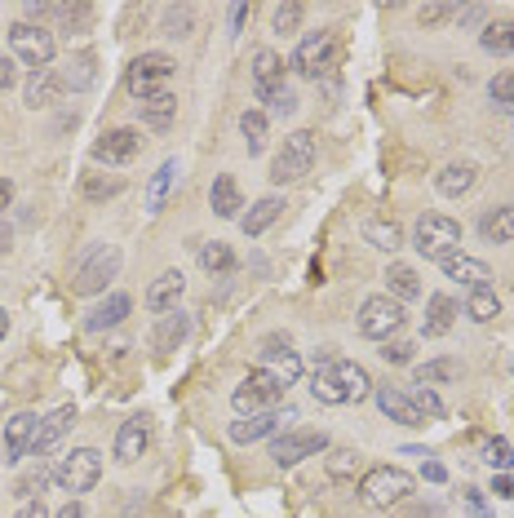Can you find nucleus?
<instances>
[{
  "mask_svg": "<svg viewBox=\"0 0 514 518\" xmlns=\"http://www.w3.org/2000/svg\"><path fill=\"white\" fill-rule=\"evenodd\" d=\"M138 151H142L138 129H111V133H102V138L94 142V160L98 164H129Z\"/></svg>",
  "mask_w": 514,
  "mask_h": 518,
  "instance_id": "12",
  "label": "nucleus"
},
{
  "mask_svg": "<svg viewBox=\"0 0 514 518\" xmlns=\"http://www.w3.org/2000/svg\"><path fill=\"white\" fill-rule=\"evenodd\" d=\"M36 430H40L36 412H18V417H9V426H5V461H23L27 452H32V443H36Z\"/></svg>",
  "mask_w": 514,
  "mask_h": 518,
  "instance_id": "18",
  "label": "nucleus"
},
{
  "mask_svg": "<svg viewBox=\"0 0 514 518\" xmlns=\"http://www.w3.org/2000/svg\"><path fill=\"white\" fill-rule=\"evenodd\" d=\"M333 377H337V386L346 390V399H368L373 395V377H368L359 364H351V359H342V355H333Z\"/></svg>",
  "mask_w": 514,
  "mask_h": 518,
  "instance_id": "26",
  "label": "nucleus"
},
{
  "mask_svg": "<svg viewBox=\"0 0 514 518\" xmlns=\"http://www.w3.org/2000/svg\"><path fill=\"white\" fill-rule=\"evenodd\" d=\"M262 368H266V372H271V377H275V381H280V386H284V390H289V386H293V381H297V377H302V359H297V355H293V350H284V355H271V359H262Z\"/></svg>",
  "mask_w": 514,
  "mask_h": 518,
  "instance_id": "39",
  "label": "nucleus"
},
{
  "mask_svg": "<svg viewBox=\"0 0 514 518\" xmlns=\"http://www.w3.org/2000/svg\"><path fill=\"white\" fill-rule=\"evenodd\" d=\"M359 496L373 510H390V505L413 496V474L399 470V465H373V470L359 474Z\"/></svg>",
  "mask_w": 514,
  "mask_h": 518,
  "instance_id": "2",
  "label": "nucleus"
},
{
  "mask_svg": "<svg viewBox=\"0 0 514 518\" xmlns=\"http://www.w3.org/2000/svg\"><path fill=\"white\" fill-rule=\"evenodd\" d=\"M173 71H178V62H173L169 54H138L125 71V89L133 93V98H151V93L169 89Z\"/></svg>",
  "mask_w": 514,
  "mask_h": 518,
  "instance_id": "7",
  "label": "nucleus"
},
{
  "mask_svg": "<svg viewBox=\"0 0 514 518\" xmlns=\"http://www.w3.org/2000/svg\"><path fill=\"white\" fill-rule=\"evenodd\" d=\"M129 310H133V297H129V293H111L102 306L89 310L85 328H89V333H107V328L125 324V319H129Z\"/></svg>",
  "mask_w": 514,
  "mask_h": 518,
  "instance_id": "22",
  "label": "nucleus"
},
{
  "mask_svg": "<svg viewBox=\"0 0 514 518\" xmlns=\"http://www.w3.org/2000/svg\"><path fill=\"white\" fill-rule=\"evenodd\" d=\"M200 266H204L209 275H226V271H235V253H231V244H222V240L204 244V248H200Z\"/></svg>",
  "mask_w": 514,
  "mask_h": 518,
  "instance_id": "40",
  "label": "nucleus"
},
{
  "mask_svg": "<svg viewBox=\"0 0 514 518\" xmlns=\"http://www.w3.org/2000/svg\"><path fill=\"white\" fill-rule=\"evenodd\" d=\"M452 324H457V302H452L448 293H435L426 302V324H421V333H426V337H444Z\"/></svg>",
  "mask_w": 514,
  "mask_h": 518,
  "instance_id": "29",
  "label": "nucleus"
},
{
  "mask_svg": "<svg viewBox=\"0 0 514 518\" xmlns=\"http://www.w3.org/2000/svg\"><path fill=\"white\" fill-rule=\"evenodd\" d=\"M98 80V58L94 54H71V62H67V71H63V85H71V89H89Z\"/></svg>",
  "mask_w": 514,
  "mask_h": 518,
  "instance_id": "36",
  "label": "nucleus"
},
{
  "mask_svg": "<svg viewBox=\"0 0 514 518\" xmlns=\"http://www.w3.org/2000/svg\"><path fill=\"white\" fill-rule=\"evenodd\" d=\"M244 23H249V5H235V9H231V31H235V36H240Z\"/></svg>",
  "mask_w": 514,
  "mask_h": 518,
  "instance_id": "57",
  "label": "nucleus"
},
{
  "mask_svg": "<svg viewBox=\"0 0 514 518\" xmlns=\"http://www.w3.org/2000/svg\"><path fill=\"white\" fill-rule=\"evenodd\" d=\"M284 417H297V412H284ZM280 412H257V417H240V421H231V430H226V434H231V443H240V448H244V443H257V439H266V434H275V430H280Z\"/></svg>",
  "mask_w": 514,
  "mask_h": 518,
  "instance_id": "20",
  "label": "nucleus"
},
{
  "mask_svg": "<svg viewBox=\"0 0 514 518\" xmlns=\"http://www.w3.org/2000/svg\"><path fill=\"white\" fill-rule=\"evenodd\" d=\"M448 18H457V9H452V5H426V9H417V23L421 27H439V23H448Z\"/></svg>",
  "mask_w": 514,
  "mask_h": 518,
  "instance_id": "51",
  "label": "nucleus"
},
{
  "mask_svg": "<svg viewBox=\"0 0 514 518\" xmlns=\"http://www.w3.org/2000/svg\"><path fill=\"white\" fill-rule=\"evenodd\" d=\"M488 93H492V102H497L501 111H514V71H501V76H492Z\"/></svg>",
  "mask_w": 514,
  "mask_h": 518,
  "instance_id": "47",
  "label": "nucleus"
},
{
  "mask_svg": "<svg viewBox=\"0 0 514 518\" xmlns=\"http://www.w3.org/2000/svg\"><path fill=\"white\" fill-rule=\"evenodd\" d=\"M173 182H178V160H164L160 169L151 173V182H147V213H164Z\"/></svg>",
  "mask_w": 514,
  "mask_h": 518,
  "instance_id": "30",
  "label": "nucleus"
},
{
  "mask_svg": "<svg viewBox=\"0 0 514 518\" xmlns=\"http://www.w3.org/2000/svg\"><path fill=\"white\" fill-rule=\"evenodd\" d=\"M404 306L395 302V297H368L364 306H359V333L368 341H390L404 328Z\"/></svg>",
  "mask_w": 514,
  "mask_h": 518,
  "instance_id": "9",
  "label": "nucleus"
},
{
  "mask_svg": "<svg viewBox=\"0 0 514 518\" xmlns=\"http://www.w3.org/2000/svg\"><path fill=\"white\" fill-rule=\"evenodd\" d=\"M138 107H142V124L160 133V129H169V124L178 120V93H173V89L151 93V98H142Z\"/></svg>",
  "mask_w": 514,
  "mask_h": 518,
  "instance_id": "25",
  "label": "nucleus"
},
{
  "mask_svg": "<svg viewBox=\"0 0 514 518\" xmlns=\"http://www.w3.org/2000/svg\"><path fill=\"white\" fill-rule=\"evenodd\" d=\"M191 5H173V9H164V36H191Z\"/></svg>",
  "mask_w": 514,
  "mask_h": 518,
  "instance_id": "49",
  "label": "nucleus"
},
{
  "mask_svg": "<svg viewBox=\"0 0 514 518\" xmlns=\"http://www.w3.org/2000/svg\"><path fill=\"white\" fill-rule=\"evenodd\" d=\"M448 381H461V364L457 359H430V364L417 368V386H448Z\"/></svg>",
  "mask_w": 514,
  "mask_h": 518,
  "instance_id": "35",
  "label": "nucleus"
},
{
  "mask_svg": "<svg viewBox=\"0 0 514 518\" xmlns=\"http://www.w3.org/2000/svg\"><path fill=\"white\" fill-rule=\"evenodd\" d=\"M54 518H89V514H85V505H80V501H67V505H63V510H58Z\"/></svg>",
  "mask_w": 514,
  "mask_h": 518,
  "instance_id": "58",
  "label": "nucleus"
},
{
  "mask_svg": "<svg viewBox=\"0 0 514 518\" xmlns=\"http://www.w3.org/2000/svg\"><path fill=\"white\" fill-rule=\"evenodd\" d=\"M80 191H85V200H116V195L125 191V182H120V178H102V173H85Z\"/></svg>",
  "mask_w": 514,
  "mask_h": 518,
  "instance_id": "43",
  "label": "nucleus"
},
{
  "mask_svg": "<svg viewBox=\"0 0 514 518\" xmlns=\"http://www.w3.org/2000/svg\"><path fill=\"white\" fill-rule=\"evenodd\" d=\"M147 448H151V421L147 417H129L125 426L116 430V461H142L147 457Z\"/></svg>",
  "mask_w": 514,
  "mask_h": 518,
  "instance_id": "15",
  "label": "nucleus"
},
{
  "mask_svg": "<svg viewBox=\"0 0 514 518\" xmlns=\"http://www.w3.org/2000/svg\"><path fill=\"white\" fill-rule=\"evenodd\" d=\"M311 395L320 399V403H328V408H342V403H351V399H346V390L337 386V377H333V355H320V359H315Z\"/></svg>",
  "mask_w": 514,
  "mask_h": 518,
  "instance_id": "24",
  "label": "nucleus"
},
{
  "mask_svg": "<svg viewBox=\"0 0 514 518\" xmlns=\"http://www.w3.org/2000/svg\"><path fill=\"white\" fill-rule=\"evenodd\" d=\"M14 80H18L14 58H0V93H5V89H14Z\"/></svg>",
  "mask_w": 514,
  "mask_h": 518,
  "instance_id": "52",
  "label": "nucleus"
},
{
  "mask_svg": "<svg viewBox=\"0 0 514 518\" xmlns=\"http://www.w3.org/2000/svg\"><path fill=\"white\" fill-rule=\"evenodd\" d=\"M364 240L373 248H382V253H399V248H404V231H399L395 222H382V217H377V222L364 226Z\"/></svg>",
  "mask_w": 514,
  "mask_h": 518,
  "instance_id": "37",
  "label": "nucleus"
},
{
  "mask_svg": "<svg viewBox=\"0 0 514 518\" xmlns=\"http://www.w3.org/2000/svg\"><path fill=\"white\" fill-rule=\"evenodd\" d=\"M262 102L271 107V116H297V93H293L289 85H280V89L262 93Z\"/></svg>",
  "mask_w": 514,
  "mask_h": 518,
  "instance_id": "46",
  "label": "nucleus"
},
{
  "mask_svg": "<svg viewBox=\"0 0 514 518\" xmlns=\"http://www.w3.org/2000/svg\"><path fill=\"white\" fill-rule=\"evenodd\" d=\"M209 204H213V213H218V217H240V209H244V200H240V182H235L231 173L213 178Z\"/></svg>",
  "mask_w": 514,
  "mask_h": 518,
  "instance_id": "31",
  "label": "nucleus"
},
{
  "mask_svg": "<svg viewBox=\"0 0 514 518\" xmlns=\"http://www.w3.org/2000/svg\"><path fill=\"white\" fill-rule=\"evenodd\" d=\"M479 448H483V461L492 465V470H514V448L506 439H479Z\"/></svg>",
  "mask_w": 514,
  "mask_h": 518,
  "instance_id": "45",
  "label": "nucleus"
},
{
  "mask_svg": "<svg viewBox=\"0 0 514 518\" xmlns=\"http://www.w3.org/2000/svg\"><path fill=\"white\" fill-rule=\"evenodd\" d=\"M333 58H337V40H333V31H311V36L297 45V54H293V71L297 76H306V80H320L328 67H333Z\"/></svg>",
  "mask_w": 514,
  "mask_h": 518,
  "instance_id": "11",
  "label": "nucleus"
},
{
  "mask_svg": "<svg viewBox=\"0 0 514 518\" xmlns=\"http://www.w3.org/2000/svg\"><path fill=\"white\" fill-rule=\"evenodd\" d=\"M355 474H359V452H351V448H333V452H328V479L346 483V479H355Z\"/></svg>",
  "mask_w": 514,
  "mask_h": 518,
  "instance_id": "44",
  "label": "nucleus"
},
{
  "mask_svg": "<svg viewBox=\"0 0 514 518\" xmlns=\"http://www.w3.org/2000/svg\"><path fill=\"white\" fill-rule=\"evenodd\" d=\"M444 275L452 279V284H461V288H492L488 279H492V271H488V262H479V257H466V253H452V257H444Z\"/></svg>",
  "mask_w": 514,
  "mask_h": 518,
  "instance_id": "16",
  "label": "nucleus"
},
{
  "mask_svg": "<svg viewBox=\"0 0 514 518\" xmlns=\"http://www.w3.org/2000/svg\"><path fill=\"white\" fill-rule=\"evenodd\" d=\"M253 85H257V98L284 85V58L275 49H257L253 54Z\"/></svg>",
  "mask_w": 514,
  "mask_h": 518,
  "instance_id": "27",
  "label": "nucleus"
},
{
  "mask_svg": "<svg viewBox=\"0 0 514 518\" xmlns=\"http://www.w3.org/2000/svg\"><path fill=\"white\" fill-rule=\"evenodd\" d=\"M421 479H426V483H444V479H448V470H444L439 461H426V465H421Z\"/></svg>",
  "mask_w": 514,
  "mask_h": 518,
  "instance_id": "53",
  "label": "nucleus"
},
{
  "mask_svg": "<svg viewBox=\"0 0 514 518\" xmlns=\"http://www.w3.org/2000/svg\"><path fill=\"white\" fill-rule=\"evenodd\" d=\"M187 337H191V315H182V310H169V315H160L156 333H151V346H156L160 355H169V350H178Z\"/></svg>",
  "mask_w": 514,
  "mask_h": 518,
  "instance_id": "23",
  "label": "nucleus"
},
{
  "mask_svg": "<svg viewBox=\"0 0 514 518\" xmlns=\"http://www.w3.org/2000/svg\"><path fill=\"white\" fill-rule=\"evenodd\" d=\"M479 235L488 244H510L514 240V209H488L479 217Z\"/></svg>",
  "mask_w": 514,
  "mask_h": 518,
  "instance_id": "34",
  "label": "nucleus"
},
{
  "mask_svg": "<svg viewBox=\"0 0 514 518\" xmlns=\"http://www.w3.org/2000/svg\"><path fill=\"white\" fill-rule=\"evenodd\" d=\"M408 399L417 403V412H421V417H426V421L444 417V399H439V395H435V390H430V386H417V390H413V395H408Z\"/></svg>",
  "mask_w": 514,
  "mask_h": 518,
  "instance_id": "48",
  "label": "nucleus"
},
{
  "mask_svg": "<svg viewBox=\"0 0 514 518\" xmlns=\"http://www.w3.org/2000/svg\"><path fill=\"white\" fill-rule=\"evenodd\" d=\"M182 293H187V275H182V271H164V275L151 279V288H147V310H151V315H169V310H178Z\"/></svg>",
  "mask_w": 514,
  "mask_h": 518,
  "instance_id": "14",
  "label": "nucleus"
},
{
  "mask_svg": "<svg viewBox=\"0 0 514 518\" xmlns=\"http://www.w3.org/2000/svg\"><path fill=\"white\" fill-rule=\"evenodd\" d=\"M386 284H390V293H386V297H395L399 306H404V302H413V297H421V279H417L413 266H404V262H390Z\"/></svg>",
  "mask_w": 514,
  "mask_h": 518,
  "instance_id": "32",
  "label": "nucleus"
},
{
  "mask_svg": "<svg viewBox=\"0 0 514 518\" xmlns=\"http://www.w3.org/2000/svg\"><path fill=\"white\" fill-rule=\"evenodd\" d=\"M315 169V133H306V129H297L284 138V147L275 151V160H271V182H302L306 173Z\"/></svg>",
  "mask_w": 514,
  "mask_h": 518,
  "instance_id": "5",
  "label": "nucleus"
},
{
  "mask_svg": "<svg viewBox=\"0 0 514 518\" xmlns=\"http://www.w3.org/2000/svg\"><path fill=\"white\" fill-rule=\"evenodd\" d=\"M466 505H470V518H488V510H483V496L475 488L466 492Z\"/></svg>",
  "mask_w": 514,
  "mask_h": 518,
  "instance_id": "56",
  "label": "nucleus"
},
{
  "mask_svg": "<svg viewBox=\"0 0 514 518\" xmlns=\"http://www.w3.org/2000/svg\"><path fill=\"white\" fill-rule=\"evenodd\" d=\"M9 200H14V186H9V182H0V213L9 209Z\"/></svg>",
  "mask_w": 514,
  "mask_h": 518,
  "instance_id": "59",
  "label": "nucleus"
},
{
  "mask_svg": "<svg viewBox=\"0 0 514 518\" xmlns=\"http://www.w3.org/2000/svg\"><path fill=\"white\" fill-rule=\"evenodd\" d=\"M466 315L475 319V324H492V319L501 315V302H497V293H492V288H475V293L466 297Z\"/></svg>",
  "mask_w": 514,
  "mask_h": 518,
  "instance_id": "38",
  "label": "nucleus"
},
{
  "mask_svg": "<svg viewBox=\"0 0 514 518\" xmlns=\"http://www.w3.org/2000/svg\"><path fill=\"white\" fill-rule=\"evenodd\" d=\"M5 244H9V226L0 222V248H5Z\"/></svg>",
  "mask_w": 514,
  "mask_h": 518,
  "instance_id": "61",
  "label": "nucleus"
},
{
  "mask_svg": "<svg viewBox=\"0 0 514 518\" xmlns=\"http://www.w3.org/2000/svg\"><path fill=\"white\" fill-rule=\"evenodd\" d=\"M373 399H377V408L386 412L395 426H408V430H417V426H426V417L417 412V403L408 399V390H395V386H377L373 390Z\"/></svg>",
  "mask_w": 514,
  "mask_h": 518,
  "instance_id": "13",
  "label": "nucleus"
},
{
  "mask_svg": "<svg viewBox=\"0 0 514 518\" xmlns=\"http://www.w3.org/2000/svg\"><path fill=\"white\" fill-rule=\"evenodd\" d=\"M9 333V315H5V310H0V337H5Z\"/></svg>",
  "mask_w": 514,
  "mask_h": 518,
  "instance_id": "60",
  "label": "nucleus"
},
{
  "mask_svg": "<svg viewBox=\"0 0 514 518\" xmlns=\"http://www.w3.org/2000/svg\"><path fill=\"white\" fill-rule=\"evenodd\" d=\"M475 182H479V169H475L470 160L444 164V169H439V178H435L439 195H448V200H461V195H470V191H475Z\"/></svg>",
  "mask_w": 514,
  "mask_h": 518,
  "instance_id": "21",
  "label": "nucleus"
},
{
  "mask_svg": "<svg viewBox=\"0 0 514 518\" xmlns=\"http://www.w3.org/2000/svg\"><path fill=\"white\" fill-rule=\"evenodd\" d=\"M492 492H497L501 501H510V496H514V479H510V474H497V479H492Z\"/></svg>",
  "mask_w": 514,
  "mask_h": 518,
  "instance_id": "54",
  "label": "nucleus"
},
{
  "mask_svg": "<svg viewBox=\"0 0 514 518\" xmlns=\"http://www.w3.org/2000/svg\"><path fill=\"white\" fill-rule=\"evenodd\" d=\"M413 248L426 262H444V257L461 253V226L448 213H421L413 226Z\"/></svg>",
  "mask_w": 514,
  "mask_h": 518,
  "instance_id": "3",
  "label": "nucleus"
},
{
  "mask_svg": "<svg viewBox=\"0 0 514 518\" xmlns=\"http://www.w3.org/2000/svg\"><path fill=\"white\" fill-rule=\"evenodd\" d=\"M14 518H49V510L40 501H23V510H18Z\"/></svg>",
  "mask_w": 514,
  "mask_h": 518,
  "instance_id": "55",
  "label": "nucleus"
},
{
  "mask_svg": "<svg viewBox=\"0 0 514 518\" xmlns=\"http://www.w3.org/2000/svg\"><path fill=\"white\" fill-rule=\"evenodd\" d=\"M49 479H54L63 492H71V496L94 492L98 479H102V452H98V448H76V452H67V457L54 465V474H49Z\"/></svg>",
  "mask_w": 514,
  "mask_h": 518,
  "instance_id": "4",
  "label": "nucleus"
},
{
  "mask_svg": "<svg viewBox=\"0 0 514 518\" xmlns=\"http://www.w3.org/2000/svg\"><path fill=\"white\" fill-rule=\"evenodd\" d=\"M63 76H58L54 67H45V71H32L27 76V85H23V98H27V107L32 111H45V107H54L58 98H63Z\"/></svg>",
  "mask_w": 514,
  "mask_h": 518,
  "instance_id": "17",
  "label": "nucleus"
},
{
  "mask_svg": "<svg viewBox=\"0 0 514 518\" xmlns=\"http://www.w3.org/2000/svg\"><path fill=\"white\" fill-rule=\"evenodd\" d=\"M71 426H76V408H71V403H63V408H54L45 421H40L32 452H36V457H45V452H54L58 443H63V434H67Z\"/></svg>",
  "mask_w": 514,
  "mask_h": 518,
  "instance_id": "19",
  "label": "nucleus"
},
{
  "mask_svg": "<svg viewBox=\"0 0 514 518\" xmlns=\"http://www.w3.org/2000/svg\"><path fill=\"white\" fill-rule=\"evenodd\" d=\"M320 452H328L324 430H284V434H275V443H271V461L280 465V470H289V465L306 461V457H320Z\"/></svg>",
  "mask_w": 514,
  "mask_h": 518,
  "instance_id": "10",
  "label": "nucleus"
},
{
  "mask_svg": "<svg viewBox=\"0 0 514 518\" xmlns=\"http://www.w3.org/2000/svg\"><path fill=\"white\" fill-rule=\"evenodd\" d=\"M479 45L488 49V54H497V58H510L514 54V18H497V23H488L479 31Z\"/></svg>",
  "mask_w": 514,
  "mask_h": 518,
  "instance_id": "33",
  "label": "nucleus"
},
{
  "mask_svg": "<svg viewBox=\"0 0 514 518\" xmlns=\"http://www.w3.org/2000/svg\"><path fill=\"white\" fill-rule=\"evenodd\" d=\"M240 133H244V147H249V155H262V147H266V111H244V116H240Z\"/></svg>",
  "mask_w": 514,
  "mask_h": 518,
  "instance_id": "41",
  "label": "nucleus"
},
{
  "mask_svg": "<svg viewBox=\"0 0 514 518\" xmlns=\"http://www.w3.org/2000/svg\"><path fill=\"white\" fill-rule=\"evenodd\" d=\"M120 266H125V253H120L116 244H94L85 257H80L76 271H71V293L76 297L107 293V284L120 275Z\"/></svg>",
  "mask_w": 514,
  "mask_h": 518,
  "instance_id": "1",
  "label": "nucleus"
},
{
  "mask_svg": "<svg viewBox=\"0 0 514 518\" xmlns=\"http://www.w3.org/2000/svg\"><path fill=\"white\" fill-rule=\"evenodd\" d=\"M302 18H306V5H297V0H289V5H275L271 9V31H275V36H289V31L302 27Z\"/></svg>",
  "mask_w": 514,
  "mask_h": 518,
  "instance_id": "42",
  "label": "nucleus"
},
{
  "mask_svg": "<svg viewBox=\"0 0 514 518\" xmlns=\"http://www.w3.org/2000/svg\"><path fill=\"white\" fill-rule=\"evenodd\" d=\"M284 399V386L271 377L266 368H253L249 377L235 386V395H231V403H235V412L240 417H257V412H275V403Z\"/></svg>",
  "mask_w": 514,
  "mask_h": 518,
  "instance_id": "8",
  "label": "nucleus"
},
{
  "mask_svg": "<svg viewBox=\"0 0 514 518\" xmlns=\"http://www.w3.org/2000/svg\"><path fill=\"white\" fill-rule=\"evenodd\" d=\"M413 341H382V359L386 364H413Z\"/></svg>",
  "mask_w": 514,
  "mask_h": 518,
  "instance_id": "50",
  "label": "nucleus"
},
{
  "mask_svg": "<svg viewBox=\"0 0 514 518\" xmlns=\"http://www.w3.org/2000/svg\"><path fill=\"white\" fill-rule=\"evenodd\" d=\"M9 49H14V58L27 62L32 71H45L49 62H54V54H58L54 31H45L40 23H32V18H23V23L9 27Z\"/></svg>",
  "mask_w": 514,
  "mask_h": 518,
  "instance_id": "6",
  "label": "nucleus"
},
{
  "mask_svg": "<svg viewBox=\"0 0 514 518\" xmlns=\"http://www.w3.org/2000/svg\"><path fill=\"white\" fill-rule=\"evenodd\" d=\"M280 213H284V200H280V195H262V200H257L253 209L240 217V231L249 235V240H257V235H262Z\"/></svg>",
  "mask_w": 514,
  "mask_h": 518,
  "instance_id": "28",
  "label": "nucleus"
}]
</instances>
